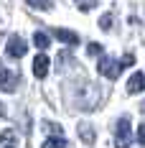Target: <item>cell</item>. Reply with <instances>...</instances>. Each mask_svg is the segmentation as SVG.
Returning a JSON list of instances; mask_svg holds the SVG:
<instances>
[{
  "mask_svg": "<svg viewBox=\"0 0 145 148\" xmlns=\"http://www.w3.org/2000/svg\"><path fill=\"white\" fill-rule=\"evenodd\" d=\"M99 26H102L104 31L110 28V26H112V13H104V15H102V18H99Z\"/></svg>",
  "mask_w": 145,
  "mask_h": 148,
  "instance_id": "15",
  "label": "cell"
},
{
  "mask_svg": "<svg viewBox=\"0 0 145 148\" xmlns=\"http://www.w3.org/2000/svg\"><path fill=\"white\" fill-rule=\"evenodd\" d=\"M87 51L92 54V56H102V44H89Z\"/></svg>",
  "mask_w": 145,
  "mask_h": 148,
  "instance_id": "16",
  "label": "cell"
},
{
  "mask_svg": "<svg viewBox=\"0 0 145 148\" xmlns=\"http://www.w3.org/2000/svg\"><path fill=\"white\" fill-rule=\"evenodd\" d=\"M33 44L38 46V49H41V51H46V49H48V44H51V38H48V36H46V33H41V31H38V33H36V36H33Z\"/></svg>",
  "mask_w": 145,
  "mask_h": 148,
  "instance_id": "10",
  "label": "cell"
},
{
  "mask_svg": "<svg viewBox=\"0 0 145 148\" xmlns=\"http://www.w3.org/2000/svg\"><path fill=\"white\" fill-rule=\"evenodd\" d=\"M74 3H76V8H79V10H89V8H94V5H97V0H74Z\"/></svg>",
  "mask_w": 145,
  "mask_h": 148,
  "instance_id": "14",
  "label": "cell"
},
{
  "mask_svg": "<svg viewBox=\"0 0 145 148\" xmlns=\"http://www.w3.org/2000/svg\"><path fill=\"white\" fill-rule=\"evenodd\" d=\"M130 143H132L130 120H127V118H120V123H117V130H115V148H127Z\"/></svg>",
  "mask_w": 145,
  "mask_h": 148,
  "instance_id": "2",
  "label": "cell"
},
{
  "mask_svg": "<svg viewBox=\"0 0 145 148\" xmlns=\"http://www.w3.org/2000/svg\"><path fill=\"white\" fill-rule=\"evenodd\" d=\"M54 36H56L59 41L69 44V46H76V44H79V36H76L74 31H66V28H54Z\"/></svg>",
  "mask_w": 145,
  "mask_h": 148,
  "instance_id": "6",
  "label": "cell"
},
{
  "mask_svg": "<svg viewBox=\"0 0 145 148\" xmlns=\"http://www.w3.org/2000/svg\"><path fill=\"white\" fill-rule=\"evenodd\" d=\"M18 146V135H15V130H3L0 133V148H15Z\"/></svg>",
  "mask_w": 145,
  "mask_h": 148,
  "instance_id": "8",
  "label": "cell"
},
{
  "mask_svg": "<svg viewBox=\"0 0 145 148\" xmlns=\"http://www.w3.org/2000/svg\"><path fill=\"white\" fill-rule=\"evenodd\" d=\"M26 41L20 38V36H10L8 38V46H5V51H8V56H13V59H20L23 54H26Z\"/></svg>",
  "mask_w": 145,
  "mask_h": 148,
  "instance_id": "4",
  "label": "cell"
},
{
  "mask_svg": "<svg viewBox=\"0 0 145 148\" xmlns=\"http://www.w3.org/2000/svg\"><path fill=\"white\" fill-rule=\"evenodd\" d=\"M44 130L51 135H61V125H56V123H44Z\"/></svg>",
  "mask_w": 145,
  "mask_h": 148,
  "instance_id": "13",
  "label": "cell"
},
{
  "mask_svg": "<svg viewBox=\"0 0 145 148\" xmlns=\"http://www.w3.org/2000/svg\"><path fill=\"white\" fill-rule=\"evenodd\" d=\"M18 72H13V69H5V66H0V89L3 92H13L15 87H18Z\"/></svg>",
  "mask_w": 145,
  "mask_h": 148,
  "instance_id": "3",
  "label": "cell"
},
{
  "mask_svg": "<svg viewBox=\"0 0 145 148\" xmlns=\"http://www.w3.org/2000/svg\"><path fill=\"white\" fill-rule=\"evenodd\" d=\"M140 110H143V115H145V102H143V105H140Z\"/></svg>",
  "mask_w": 145,
  "mask_h": 148,
  "instance_id": "19",
  "label": "cell"
},
{
  "mask_svg": "<svg viewBox=\"0 0 145 148\" xmlns=\"http://www.w3.org/2000/svg\"><path fill=\"white\" fill-rule=\"evenodd\" d=\"M145 89V77L140 72H135L130 77V82H127V92H130V95H135V92H143Z\"/></svg>",
  "mask_w": 145,
  "mask_h": 148,
  "instance_id": "7",
  "label": "cell"
},
{
  "mask_svg": "<svg viewBox=\"0 0 145 148\" xmlns=\"http://www.w3.org/2000/svg\"><path fill=\"white\" fill-rule=\"evenodd\" d=\"M26 3H28L31 8H36V10H48L54 0H26Z\"/></svg>",
  "mask_w": 145,
  "mask_h": 148,
  "instance_id": "12",
  "label": "cell"
},
{
  "mask_svg": "<svg viewBox=\"0 0 145 148\" xmlns=\"http://www.w3.org/2000/svg\"><path fill=\"white\" fill-rule=\"evenodd\" d=\"M0 115H5V107H3V105H0Z\"/></svg>",
  "mask_w": 145,
  "mask_h": 148,
  "instance_id": "18",
  "label": "cell"
},
{
  "mask_svg": "<svg viewBox=\"0 0 145 148\" xmlns=\"http://www.w3.org/2000/svg\"><path fill=\"white\" fill-rule=\"evenodd\" d=\"M41 148H66V140H64L61 135H54V138H48Z\"/></svg>",
  "mask_w": 145,
  "mask_h": 148,
  "instance_id": "11",
  "label": "cell"
},
{
  "mask_svg": "<svg viewBox=\"0 0 145 148\" xmlns=\"http://www.w3.org/2000/svg\"><path fill=\"white\" fill-rule=\"evenodd\" d=\"M138 140H140V143L145 146V123L140 125V128H138Z\"/></svg>",
  "mask_w": 145,
  "mask_h": 148,
  "instance_id": "17",
  "label": "cell"
},
{
  "mask_svg": "<svg viewBox=\"0 0 145 148\" xmlns=\"http://www.w3.org/2000/svg\"><path fill=\"white\" fill-rule=\"evenodd\" d=\"M33 74H36L38 79H44L46 74H48V56H46V54H38V56L33 59Z\"/></svg>",
  "mask_w": 145,
  "mask_h": 148,
  "instance_id": "5",
  "label": "cell"
},
{
  "mask_svg": "<svg viewBox=\"0 0 145 148\" xmlns=\"http://www.w3.org/2000/svg\"><path fill=\"white\" fill-rule=\"evenodd\" d=\"M130 64H135V56L132 54H127L122 61H115V59H110V56H99V69L102 77H107V79H117L120 77V72H122V66H130Z\"/></svg>",
  "mask_w": 145,
  "mask_h": 148,
  "instance_id": "1",
  "label": "cell"
},
{
  "mask_svg": "<svg viewBox=\"0 0 145 148\" xmlns=\"http://www.w3.org/2000/svg\"><path fill=\"white\" fill-rule=\"evenodd\" d=\"M79 135H82V140L89 143V146L94 143V130H92V125H87V123H82V125H79Z\"/></svg>",
  "mask_w": 145,
  "mask_h": 148,
  "instance_id": "9",
  "label": "cell"
}]
</instances>
